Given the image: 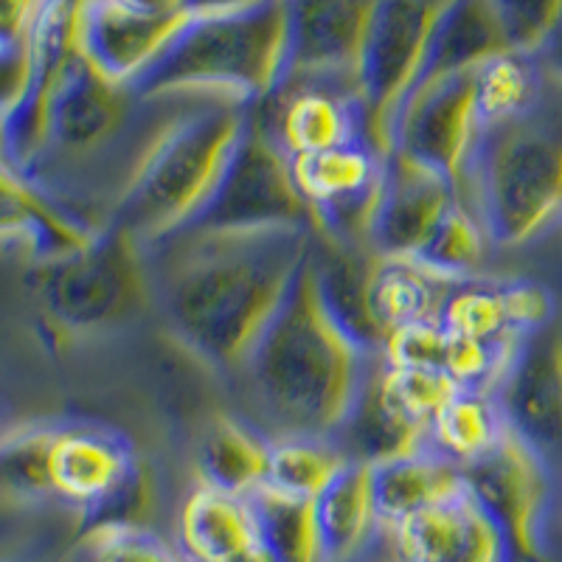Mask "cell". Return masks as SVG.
Wrapping results in <instances>:
<instances>
[{
    "mask_svg": "<svg viewBox=\"0 0 562 562\" xmlns=\"http://www.w3.org/2000/svg\"><path fill=\"white\" fill-rule=\"evenodd\" d=\"M313 248V231H186L153 248L155 304L209 369L243 378Z\"/></svg>",
    "mask_w": 562,
    "mask_h": 562,
    "instance_id": "6da1fadb",
    "label": "cell"
},
{
    "mask_svg": "<svg viewBox=\"0 0 562 562\" xmlns=\"http://www.w3.org/2000/svg\"><path fill=\"white\" fill-rule=\"evenodd\" d=\"M371 358L374 349L360 344L326 307L313 256H307L243 380L270 428L279 430L276 439H335L363 391Z\"/></svg>",
    "mask_w": 562,
    "mask_h": 562,
    "instance_id": "7a4b0ae2",
    "label": "cell"
},
{
    "mask_svg": "<svg viewBox=\"0 0 562 562\" xmlns=\"http://www.w3.org/2000/svg\"><path fill=\"white\" fill-rule=\"evenodd\" d=\"M498 248L531 243L562 220V85L518 119L486 127L459 192Z\"/></svg>",
    "mask_w": 562,
    "mask_h": 562,
    "instance_id": "3957f363",
    "label": "cell"
},
{
    "mask_svg": "<svg viewBox=\"0 0 562 562\" xmlns=\"http://www.w3.org/2000/svg\"><path fill=\"white\" fill-rule=\"evenodd\" d=\"M248 104L189 97L160 133L110 223L149 250L183 234L217 192L248 124Z\"/></svg>",
    "mask_w": 562,
    "mask_h": 562,
    "instance_id": "277c9868",
    "label": "cell"
},
{
    "mask_svg": "<svg viewBox=\"0 0 562 562\" xmlns=\"http://www.w3.org/2000/svg\"><path fill=\"white\" fill-rule=\"evenodd\" d=\"M288 68V0H265L245 12L186 20L133 90L140 99L203 97L254 108L276 93Z\"/></svg>",
    "mask_w": 562,
    "mask_h": 562,
    "instance_id": "5b68a950",
    "label": "cell"
},
{
    "mask_svg": "<svg viewBox=\"0 0 562 562\" xmlns=\"http://www.w3.org/2000/svg\"><path fill=\"white\" fill-rule=\"evenodd\" d=\"M34 293L43 324L57 338L110 333L155 304L153 250L108 223L85 248L37 262Z\"/></svg>",
    "mask_w": 562,
    "mask_h": 562,
    "instance_id": "8992f818",
    "label": "cell"
},
{
    "mask_svg": "<svg viewBox=\"0 0 562 562\" xmlns=\"http://www.w3.org/2000/svg\"><path fill=\"white\" fill-rule=\"evenodd\" d=\"M48 484L59 504L77 512L82 529L144 524L155 506V479L124 434L88 422L54 425Z\"/></svg>",
    "mask_w": 562,
    "mask_h": 562,
    "instance_id": "52a82bcc",
    "label": "cell"
},
{
    "mask_svg": "<svg viewBox=\"0 0 562 562\" xmlns=\"http://www.w3.org/2000/svg\"><path fill=\"white\" fill-rule=\"evenodd\" d=\"M450 0H380L363 65L360 102L366 119V144L389 155L405 102L419 82L436 23Z\"/></svg>",
    "mask_w": 562,
    "mask_h": 562,
    "instance_id": "ba28073f",
    "label": "cell"
},
{
    "mask_svg": "<svg viewBox=\"0 0 562 562\" xmlns=\"http://www.w3.org/2000/svg\"><path fill=\"white\" fill-rule=\"evenodd\" d=\"M467 490L504 531L515 562H549L557 470L518 430L506 428L484 456L461 467Z\"/></svg>",
    "mask_w": 562,
    "mask_h": 562,
    "instance_id": "9c48e42d",
    "label": "cell"
},
{
    "mask_svg": "<svg viewBox=\"0 0 562 562\" xmlns=\"http://www.w3.org/2000/svg\"><path fill=\"white\" fill-rule=\"evenodd\" d=\"M186 231H313L293 164L259 124L254 108L217 192Z\"/></svg>",
    "mask_w": 562,
    "mask_h": 562,
    "instance_id": "30bf717a",
    "label": "cell"
},
{
    "mask_svg": "<svg viewBox=\"0 0 562 562\" xmlns=\"http://www.w3.org/2000/svg\"><path fill=\"white\" fill-rule=\"evenodd\" d=\"M290 164L301 198L313 214V234L374 250L371 237L383 198L385 155L360 140L329 153L290 158Z\"/></svg>",
    "mask_w": 562,
    "mask_h": 562,
    "instance_id": "8fae6325",
    "label": "cell"
},
{
    "mask_svg": "<svg viewBox=\"0 0 562 562\" xmlns=\"http://www.w3.org/2000/svg\"><path fill=\"white\" fill-rule=\"evenodd\" d=\"M254 115L288 158L366 144L360 90L335 79L288 77Z\"/></svg>",
    "mask_w": 562,
    "mask_h": 562,
    "instance_id": "7c38bea8",
    "label": "cell"
},
{
    "mask_svg": "<svg viewBox=\"0 0 562 562\" xmlns=\"http://www.w3.org/2000/svg\"><path fill=\"white\" fill-rule=\"evenodd\" d=\"M481 124L473 74L422 85L405 102L394 133V149L448 175L461 192L479 149Z\"/></svg>",
    "mask_w": 562,
    "mask_h": 562,
    "instance_id": "4fadbf2b",
    "label": "cell"
},
{
    "mask_svg": "<svg viewBox=\"0 0 562 562\" xmlns=\"http://www.w3.org/2000/svg\"><path fill=\"white\" fill-rule=\"evenodd\" d=\"M378 3L380 0H288V77L335 79L360 90V65Z\"/></svg>",
    "mask_w": 562,
    "mask_h": 562,
    "instance_id": "5bb4252c",
    "label": "cell"
},
{
    "mask_svg": "<svg viewBox=\"0 0 562 562\" xmlns=\"http://www.w3.org/2000/svg\"><path fill=\"white\" fill-rule=\"evenodd\" d=\"M189 18H147L122 0H77L74 48L85 63L133 88L172 43Z\"/></svg>",
    "mask_w": 562,
    "mask_h": 562,
    "instance_id": "9a60e30c",
    "label": "cell"
},
{
    "mask_svg": "<svg viewBox=\"0 0 562 562\" xmlns=\"http://www.w3.org/2000/svg\"><path fill=\"white\" fill-rule=\"evenodd\" d=\"M512 430H518L549 459L562 467V326L549 324L520 344L515 363L498 389Z\"/></svg>",
    "mask_w": 562,
    "mask_h": 562,
    "instance_id": "2e32d148",
    "label": "cell"
},
{
    "mask_svg": "<svg viewBox=\"0 0 562 562\" xmlns=\"http://www.w3.org/2000/svg\"><path fill=\"white\" fill-rule=\"evenodd\" d=\"M459 200V189L448 175L403 149H391L385 155L383 198L371 248L380 256L414 259Z\"/></svg>",
    "mask_w": 562,
    "mask_h": 562,
    "instance_id": "e0dca14e",
    "label": "cell"
},
{
    "mask_svg": "<svg viewBox=\"0 0 562 562\" xmlns=\"http://www.w3.org/2000/svg\"><path fill=\"white\" fill-rule=\"evenodd\" d=\"M385 540L408 562H515L504 531L470 490L405 520Z\"/></svg>",
    "mask_w": 562,
    "mask_h": 562,
    "instance_id": "ac0fdd59",
    "label": "cell"
},
{
    "mask_svg": "<svg viewBox=\"0 0 562 562\" xmlns=\"http://www.w3.org/2000/svg\"><path fill=\"white\" fill-rule=\"evenodd\" d=\"M97 231L37 178L0 160V245H20L48 262L85 248Z\"/></svg>",
    "mask_w": 562,
    "mask_h": 562,
    "instance_id": "d6986e66",
    "label": "cell"
},
{
    "mask_svg": "<svg viewBox=\"0 0 562 562\" xmlns=\"http://www.w3.org/2000/svg\"><path fill=\"white\" fill-rule=\"evenodd\" d=\"M178 546L192 562H273L250 498L203 481L183 501Z\"/></svg>",
    "mask_w": 562,
    "mask_h": 562,
    "instance_id": "ffe728a7",
    "label": "cell"
},
{
    "mask_svg": "<svg viewBox=\"0 0 562 562\" xmlns=\"http://www.w3.org/2000/svg\"><path fill=\"white\" fill-rule=\"evenodd\" d=\"M335 441L351 461L366 464H385L428 448V428L411 419L385 389L380 374V351H374L363 391Z\"/></svg>",
    "mask_w": 562,
    "mask_h": 562,
    "instance_id": "44dd1931",
    "label": "cell"
},
{
    "mask_svg": "<svg viewBox=\"0 0 562 562\" xmlns=\"http://www.w3.org/2000/svg\"><path fill=\"white\" fill-rule=\"evenodd\" d=\"M464 492V470L430 448L374 464V495L385 535Z\"/></svg>",
    "mask_w": 562,
    "mask_h": 562,
    "instance_id": "7402d4cb",
    "label": "cell"
},
{
    "mask_svg": "<svg viewBox=\"0 0 562 562\" xmlns=\"http://www.w3.org/2000/svg\"><path fill=\"white\" fill-rule=\"evenodd\" d=\"M506 52H512V45L492 0H450L436 23L416 88L459 74H473L486 59Z\"/></svg>",
    "mask_w": 562,
    "mask_h": 562,
    "instance_id": "603a6c76",
    "label": "cell"
},
{
    "mask_svg": "<svg viewBox=\"0 0 562 562\" xmlns=\"http://www.w3.org/2000/svg\"><path fill=\"white\" fill-rule=\"evenodd\" d=\"M273 441L248 419L214 414L198 445V481L248 498L268 484Z\"/></svg>",
    "mask_w": 562,
    "mask_h": 562,
    "instance_id": "cb8c5ba5",
    "label": "cell"
},
{
    "mask_svg": "<svg viewBox=\"0 0 562 562\" xmlns=\"http://www.w3.org/2000/svg\"><path fill=\"white\" fill-rule=\"evenodd\" d=\"M318 520L329 562H360L385 537L374 495V464L349 461L318 498Z\"/></svg>",
    "mask_w": 562,
    "mask_h": 562,
    "instance_id": "d4e9b609",
    "label": "cell"
},
{
    "mask_svg": "<svg viewBox=\"0 0 562 562\" xmlns=\"http://www.w3.org/2000/svg\"><path fill=\"white\" fill-rule=\"evenodd\" d=\"M453 284L456 281L434 273L416 259L378 254L374 270H371L369 304L383 340L400 326L434 321Z\"/></svg>",
    "mask_w": 562,
    "mask_h": 562,
    "instance_id": "484cf974",
    "label": "cell"
},
{
    "mask_svg": "<svg viewBox=\"0 0 562 562\" xmlns=\"http://www.w3.org/2000/svg\"><path fill=\"white\" fill-rule=\"evenodd\" d=\"M273 562H329L318 520V501L265 484L248 495Z\"/></svg>",
    "mask_w": 562,
    "mask_h": 562,
    "instance_id": "4316f807",
    "label": "cell"
},
{
    "mask_svg": "<svg viewBox=\"0 0 562 562\" xmlns=\"http://www.w3.org/2000/svg\"><path fill=\"white\" fill-rule=\"evenodd\" d=\"M509 428L498 394L459 391L430 425L428 448L459 467L484 456Z\"/></svg>",
    "mask_w": 562,
    "mask_h": 562,
    "instance_id": "83f0119b",
    "label": "cell"
},
{
    "mask_svg": "<svg viewBox=\"0 0 562 562\" xmlns=\"http://www.w3.org/2000/svg\"><path fill=\"white\" fill-rule=\"evenodd\" d=\"M473 82L481 124L486 130L535 108L537 99L543 97L546 74L529 54L506 52L479 65L473 70Z\"/></svg>",
    "mask_w": 562,
    "mask_h": 562,
    "instance_id": "f1b7e54d",
    "label": "cell"
},
{
    "mask_svg": "<svg viewBox=\"0 0 562 562\" xmlns=\"http://www.w3.org/2000/svg\"><path fill=\"white\" fill-rule=\"evenodd\" d=\"M349 456L335 439L324 436H281L273 441L268 486L318 501L349 467Z\"/></svg>",
    "mask_w": 562,
    "mask_h": 562,
    "instance_id": "f546056e",
    "label": "cell"
},
{
    "mask_svg": "<svg viewBox=\"0 0 562 562\" xmlns=\"http://www.w3.org/2000/svg\"><path fill=\"white\" fill-rule=\"evenodd\" d=\"M445 329L456 338L470 340H526L515 333L506 313L501 281L467 279L456 281L448 290L441 310L436 315Z\"/></svg>",
    "mask_w": 562,
    "mask_h": 562,
    "instance_id": "4dcf8cb0",
    "label": "cell"
},
{
    "mask_svg": "<svg viewBox=\"0 0 562 562\" xmlns=\"http://www.w3.org/2000/svg\"><path fill=\"white\" fill-rule=\"evenodd\" d=\"M490 245L492 239L479 214L459 200L414 259L448 281L479 279Z\"/></svg>",
    "mask_w": 562,
    "mask_h": 562,
    "instance_id": "1f68e13d",
    "label": "cell"
},
{
    "mask_svg": "<svg viewBox=\"0 0 562 562\" xmlns=\"http://www.w3.org/2000/svg\"><path fill=\"white\" fill-rule=\"evenodd\" d=\"M59 562H192L183 549L144 524H99L82 529Z\"/></svg>",
    "mask_w": 562,
    "mask_h": 562,
    "instance_id": "d6a6232c",
    "label": "cell"
},
{
    "mask_svg": "<svg viewBox=\"0 0 562 562\" xmlns=\"http://www.w3.org/2000/svg\"><path fill=\"white\" fill-rule=\"evenodd\" d=\"M54 425H26L0 434V498L54 501L48 484V441Z\"/></svg>",
    "mask_w": 562,
    "mask_h": 562,
    "instance_id": "836d02e7",
    "label": "cell"
},
{
    "mask_svg": "<svg viewBox=\"0 0 562 562\" xmlns=\"http://www.w3.org/2000/svg\"><path fill=\"white\" fill-rule=\"evenodd\" d=\"M380 374H383L385 389H389V394L400 403V408H403L411 419L425 425L428 434L434 419L439 416V411L461 391L445 371L396 369V366L385 363L383 355H380Z\"/></svg>",
    "mask_w": 562,
    "mask_h": 562,
    "instance_id": "e575fe53",
    "label": "cell"
},
{
    "mask_svg": "<svg viewBox=\"0 0 562 562\" xmlns=\"http://www.w3.org/2000/svg\"><path fill=\"white\" fill-rule=\"evenodd\" d=\"M450 335L439 321H419V324L400 326L380 346V355L396 369H428L445 371Z\"/></svg>",
    "mask_w": 562,
    "mask_h": 562,
    "instance_id": "d590c367",
    "label": "cell"
},
{
    "mask_svg": "<svg viewBox=\"0 0 562 562\" xmlns=\"http://www.w3.org/2000/svg\"><path fill=\"white\" fill-rule=\"evenodd\" d=\"M512 52L535 57L562 18V0H492Z\"/></svg>",
    "mask_w": 562,
    "mask_h": 562,
    "instance_id": "8d00e7d4",
    "label": "cell"
},
{
    "mask_svg": "<svg viewBox=\"0 0 562 562\" xmlns=\"http://www.w3.org/2000/svg\"><path fill=\"white\" fill-rule=\"evenodd\" d=\"M501 290H504L506 313L518 335L529 338L537 329L554 324V299L543 284L529 279H509L501 281Z\"/></svg>",
    "mask_w": 562,
    "mask_h": 562,
    "instance_id": "74e56055",
    "label": "cell"
},
{
    "mask_svg": "<svg viewBox=\"0 0 562 562\" xmlns=\"http://www.w3.org/2000/svg\"><path fill=\"white\" fill-rule=\"evenodd\" d=\"M48 0H0V43L26 45Z\"/></svg>",
    "mask_w": 562,
    "mask_h": 562,
    "instance_id": "f35d334b",
    "label": "cell"
},
{
    "mask_svg": "<svg viewBox=\"0 0 562 562\" xmlns=\"http://www.w3.org/2000/svg\"><path fill=\"white\" fill-rule=\"evenodd\" d=\"M26 82V45L0 43V113L18 102Z\"/></svg>",
    "mask_w": 562,
    "mask_h": 562,
    "instance_id": "ab89813d",
    "label": "cell"
},
{
    "mask_svg": "<svg viewBox=\"0 0 562 562\" xmlns=\"http://www.w3.org/2000/svg\"><path fill=\"white\" fill-rule=\"evenodd\" d=\"M537 65L543 68V74L549 79H554L557 85H562V18L554 26V32L549 34V40L543 43V48L535 54Z\"/></svg>",
    "mask_w": 562,
    "mask_h": 562,
    "instance_id": "60d3db41",
    "label": "cell"
},
{
    "mask_svg": "<svg viewBox=\"0 0 562 562\" xmlns=\"http://www.w3.org/2000/svg\"><path fill=\"white\" fill-rule=\"evenodd\" d=\"M265 0H189L186 12L189 18H211V14H234L245 9L262 7Z\"/></svg>",
    "mask_w": 562,
    "mask_h": 562,
    "instance_id": "b9f144b4",
    "label": "cell"
},
{
    "mask_svg": "<svg viewBox=\"0 0 562 562\" xmlns=\"http://www.w3.org/2000/svg\"><path fill=\"white\" fill-rule=\"evenodd\" d=\"M122 3L147 18H189L186 12L189 0H122Z\"/></svg>",
    "mask_w": 562,
    "mask_h": 562,
    "instance_id": "7bdbcfd3",
    "label": "cell"
},
{
    "mask_svg": "<svg viewBox=\"0 0 562 562\" xmlns=\"http://www.w3.org/2000/svg\"><path fill=\"white\" fill-rule=\"evenodd\" d=\"M7 113H0V160H9L7 155V119H3Z\"/></svg>",
    "mask_w": 562,
    "mask_h": 562,
    "instance_id": "ee69618b",
    "label": "cell"
},
{
    "mask_svg": "<svg viewBox=\"0 0 562 562\" xmlns=\"http://www.w3.org/2000/svg\"><path fill=\"white\" fill-rule=\"evenodd\" d=\"M378 562H408V560H405V557H400L394 549H391V554L383 557V560H378Z\"/></svg>",
    "mask_w": 562,
    "mask_h": 562,
    "instance_id": "f6af8a7d",
    "label": "cell"
}]
</instances>
